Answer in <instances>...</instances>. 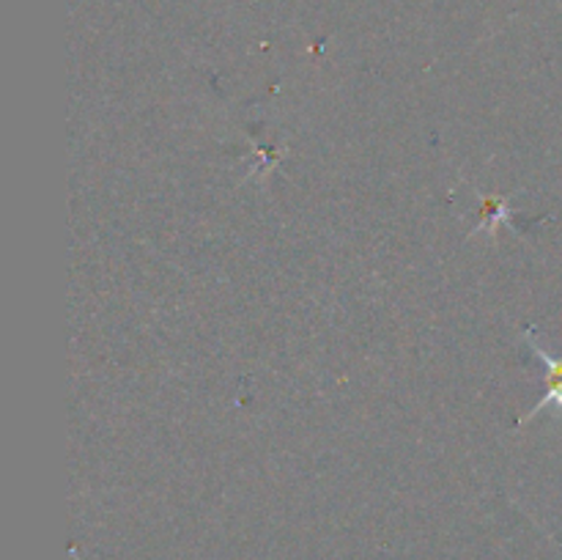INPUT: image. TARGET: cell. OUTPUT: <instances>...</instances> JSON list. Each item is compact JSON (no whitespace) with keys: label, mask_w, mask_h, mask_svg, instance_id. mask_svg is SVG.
<instances>
[{"label":"cell","mask_w":562,"mask_h":560,"mask_svg":"<svg viewBox=\"0 0 562 560\" xmlns=\"http://www.w3.org/2000/svg\"><path fill=\"white\" fill-rule=\"evenodd\" d=\"M510 220V201L508 198H486L483 201V220L472 236L481 234V231H488V234H497V228Z\"/></svg>","instance_id":"obj_1"},{"label":"cell","mask_w":562,"mask_h":560,"mask_svg":"<svg viewBox=\"0 0 562 560\" xmlns=\"http://www.w3.org/2000/svg\"><path fill=\"white\" fill-rule=\"evenodd\" d=\"M543 388H547L543 399L538 401V404L532 406V410L527 412V415L519 417V426H521V423H527V421H532V417L541 415V412L547 410V406H554V410H558V415H562V379H552V382H543Z\"/></svg>","instance_id":"obj_2"},{"label":"cell","mask_w":562,"mask_h":560,"mask_svg":"<svg viewBox=\"0 0 562 560\" xmlns=\"http://www.w3.org/2000/svg\"><path fill=\"white\" fill-rule=\"evenodd\" d=\"M525 340L530 344V349L541 357L543 368H547V377H543V382L562 379V355L558 357V355H552V351H547V346H541L536 340V333H532V329H525Z\"/></svg>","instance_id":"obj_3"}]
</instances>
